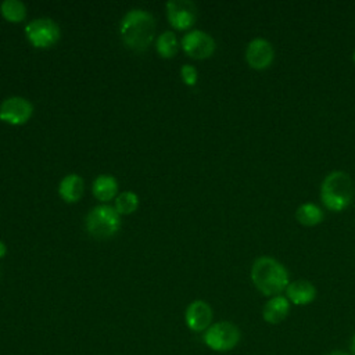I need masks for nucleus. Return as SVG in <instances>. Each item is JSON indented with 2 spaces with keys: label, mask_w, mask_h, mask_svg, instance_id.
Instances as JSON below:
<instances>
[{
  "label": "nucleus",
  "mask_w": 355,
  "mask_h": 355,
  "mask_svg": "<svg viewBox=\"0 0 355 355\" xmlns=\"http://www.w3.org/2000/svg\"><path fill=\"white\" fill-rule=\"evenodd\" d=\"M119 32L123 43L129 49L135 51H144L154 39L155 19L146 10H130L122 18Z\"/></svg>",
  "instance_id": "obj_1"
},
{
  "label": "nucleus",
  "mask_w": 355,
  "mask_h": 355,
  "mask_svg": "<svg viewBox=\"0 0 355 355\" xmlns=\"http://www.w3.org/2000/svg\"><path fill=\"white\" fill-rule=\"evenodd\" d=\"M251 280L257 290L268 297L280 295L290 283L287 269L272 257H259L254 261Z\"/></svg>",
  "instance_id": "obj_2"
},
{
  "label": "nucleus",
  "mask_w": 355,
  "mask_h": 355,
  "mask_svg": "<svg viewBox=\"0 0 355 355\" xmlns=\"http://www.w3.org/2000/svg\"><path fill=\"white\" fill-rule=\"evenodd\" d=\"M354 182L344 171L327 173L320 184V200L323 205L333 212H341L348 208L354 200Z\"/></svg>",
  "instance_id": "obj_3"
},
{
  "label": "nucleus",
  "mask_w": 355,
  "mask_h": 355,
  "mask_svg": "<svg viewBox=\"0 0 355 355\" xmlns=\"http://www.w3.org/2000/svg\"><path fill=\"white\" fill-rule=\"evenodd\" d=\"M121 227V215L114 207L97 205L86 216V229L90 236L98 240L110 239Z\"/></svg>",
  "instance_id": "obj_4"
},
{
  "label": "nucleus",
  "mask_w": 355,
  "mask_h": 355,
  "mask_svg": "<svg viewBox=\"0 0 355 355\" xmlns=\"http://www.w3.org/2000/svg\"><path fill=\"white\" fill-rule=\"evenodd\" d=\"M241 338L240 329L232 322H216L204 333V343L208 348L216 352L232 351Z\"/></svg>",
  "instance_id": "obj_5"
},
{
  "label": "nucleus",
  "mask_w": 355,
  "mask_h": 355,
  "mask_svg": "<svg viewBox=\"0 0 355 355\" xmlns=\"http://www.w3.org/2000/svg\"><path fill=\"white\" fill-rule=\"evenodd\" d=\"M25 33L28 40L35 47L40 49L55 44L61 35L58 25L50 18H36L31 21L25 28Z\"/></svg>",
  "instance_id": "obj_6"
},
{
  "label": "nucleus",
  "mask_w": 355,
  "mask_h": 355,
  "mask_svg": "<svg viewBox=\"0 0 355 355\" xmlns=\"http://www.w3.org/2000/svg\"><path fill=\"white\" fill-rule=\"evenodd\" d=\"M182 47L189 57L194 60H204L214 54L215 40L208 33L194 29L183 36Z\"/></svg>",
  "instance_id": "obj_7"
},
{
  "label": "nucleus",
  "mask_w": 355,
  "mask_h": 355,
  "mask_svg": "<svg viewBox=\"0 0 355 355\" xmlns=\"http://www.w3.org/2000/svg\"><path fill=\"white\" fill-rule=\"evenodd\" d=\"M32 114L33 107L31 101L19 96L8 97L0 104V119L10 125H22L28 122Z\"/></svg>",
  "instance_id": "obj_8"
},
{
  "label": "nucleus",
  "mask_w": 355,
  "mask_h": 355,
  "mask_svg": "<svg viewBox=\"0 0 355 355\" xmlns=\"http://www.w3.org/2000/svg\"><path fill=\"white\" fill-rule=\"evenodd\" d=\"M166 17L175 29L184 31L196 22L197 7L189 0H169L166 3Z\"/></svg>",
  "instance_id": "obj_9"
},
{
  "label": "nucleus",
  "mask_w": 355,
  "mask_h": 355,
  "mask_svg": "<svg viewBox=\"0 0 355 355\" xmlns=\"http://www.w3.org/2000/svg\"><path fill=\"white\" fill-rule=\"evenodd\" d=\"M275 58V50L269 40L263 37L252 39L245 49V60L252 69L263 71L269 68Z\"/></svg>",
  "instance_id": "obj_10"
},
{
  "label": "nucleus",
  "mask_w": 355,
  "mask_h": 355,
  "mask_svg": "<svg viewBox=\"0 0 355 355\" xmlns=\"http://www.w3.org/2000/svg\"><path fill=\"white\" fill-rule=\"evenodd\" d=\"M212 316H214L212 308L209 306V304L201 300L193 301L186 308V312H184V320L187 327L196 333L205 331L211 326Z\"/></svg>",
  "instance_id": "obj_11"
},
{
  "label": "nucleus",
  "mask_w": 355,
  "mask_h": 355,
  "mask_svg": "<svg viewBox=\"0 0 355 355\" xmlns=\"http://www.w3.org/2000/svg\"><path fill=\"white\" fill-rule=\"evenodd\" d=\"M287 300L294 305H308L316 298L315 286L304 279L288 283L286 288Z\"/></svg>",
  "instance_id": "obj_12"
},
{
  "label": "nucleus",
  "mask_w": 355,
  "mask_h": 355,
  "mask_svg": "<svg viewBox=\"0 0 355 355\" xmlns=\"http://www.w3.org/2000/svg\"><path fill=\"white\" fill-rule=\"evenodd\" d=\"M290 313V301L287 297L275 295L262 308V318L266 323L277 324L283 322Z\"/></svg>",
  "instance_id": "obj_13"
},
{
  "label": "nucleus",
  "mask_w": 355,
  "mask_h": 355,
  "mask_svg": "<svg viewBox=\"0 0 355 355\" xmlns=\"http://www.w3.org/2000/svg\"><path fill=\"white\" fill-rule=\"evenodd\" d=\"M83 191H85L83 179L76 173L67 175L58 186V193L62 197V200H65L67 202L79 201L80 197L83 196Z\"/></svg>",
  "instance_id": "obj_14"
},
{
  "label": "nucleus",
  "mask_w": 355,
  "mask_h": 355,
  "mask_svg": "<svg viewBox=\"0 0 355 355\" xmlns=\"http://www.w3.org/2000/svg\"><path fill=\"white\" fill-rule=\"evenodd\" d=\"M118 182L112 175H100L93 183V194L100 201H110L116 196Z\"/></svg>",
  "instance_id": "obj_15"
},
{
  "label": "nucleus",
  "mask_w": 355,
  "mask_h": 355,
  "mask_svg": "<svg viewBox=\"0 0 355 355\" xmlns=\"http://www.w3.org/2000/svg\"><path fill=\"white\" fill-rule=\"evenodd\" d=\"M295 219L302 226H316L323 220V212L322 208L318 207L313 202H305L300 205L295 211Z\"/></svg>",
  "instance_id": "obj_16"
},
{
  "label": "nucleus",
  "mask_w": 355,
  "mask_h": 355,
  "mask_svg": "<svg viewBox=\"0 0 355 355\" xmlns=\"http://www.w3.org/2000/svg\"><path fill=\"white\" fill-rule=\"evenodd\" d=\"M0 11L10 22H21L26 17V8L19 0H4L0 6Z\"/></svg>",
  "instance_id": "obj_17"
},
{
  "label": "nucleus",
  "mask_w": 355,
  "mask_h": 355,
  "mask_svg": "<svg viewBox=\"0 0 355 355\" xmlns=\"http://www.w3.org/2000/svg\"><path fill=\"white\" fill-rule=\"evenodd\" d=\"M157 51L161 57L164 58H172L176 55L179 43L176 39V35L171 31L164 32L158 39H157Z\"/></svg>",
  "instance_id": "obj_18"
},
{
  "label": "nucleus",
  "mask_w": 355,
  "mask_h": 355,
  "mask_svg": "<svg viewBox=\"0 0 355 355\" xmlns=\"http://www.w3.org/2000/svg\"><path fill=\"white\" fill-rule=\"evenodd\" d=\"M139 207V197L133 191H123L115 200V209L119 215L133 214Z\"/></svg>",
  "instance_id": "obj_19"
},
{
  "label": "nucleus",
  "mask_w": 355,
  "mask_h": 355,
  "mask_svg": "<svg viewBox=\"0 0 355 355\" xmlns=\"http://www.w3.org/2000/svg\"><path fill=\"white\" fill-rule=\"evenodd\" d=\"M180 76H182V79L186 85L194 86L197 83V76L198 75H197V69L193 65L186 64L180 68Z\"/></svg>",
  "instance_id": "obj_20"
},
{
  "label": "nucleus",
  "mask_w": 355,
  "mask_h": 355,
  "mask_svg": "<svg viewBox=\"0 0 355 355\" xmlns=\"http://www.w3.org/2000/svg\"><path fill=\"white\" fill-rule=\"evenodd\" d=\"M6 252H7V247H6V244L0 240V258H1V257H4V255H6Z\"/></svg>",
  "instance_id": "obj_21"
},
{
  "label": "nucleus",
  "mask_w": 355,
  "mask_h": 355,
  "mask_svg": "<svg viewBox=\"0 0 355 355\" xmlns=\"http://www.w3.org/2000/svg\"><path fill=\"white\" fill-rule=\"evenodd\" d=\"M326 355H351V354H348L345 351H341V349H336V351H331V352H329Z\"/></svg>",
  "instance_id": "obj_22"
},
{
  "label": "nucleus",
  "mask_w": 355,
  "mask_h": 355,
  "mask_svg": "<svg viewBox=\"0 0 355 355\" xmlns=\"http://www.w3.org/2000/svg\"><path fill=\"white\" fill-rule=\"evenodd\" d=\"M351 352H352V355H355V334L352 336V340H351Z\"/></svg>",
  "instance_id": "obj_23"
},
{
  "label": "nucleus",
  "mask_w": 355,
  "mask_h": 355,
  "mask_svg": "<svg viewBox=\"0 0 355 355\" xmlns=\"http://www.w3.org/2000/svg\"><path fill=\"white\" fill-rule=\"evenodd\" d=\"M352 60H354V62H355V51H354V54H352Z\"/></svg>",
  "instance_id": "obj_24"
}]
</instances>
